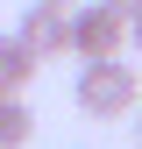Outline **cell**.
<instances>
[{
    "instance_id": "9c48e42d",
    "label": "cell",
    "mask_w": 142,
    "mask_h": 149,
    "mask_svg": "<svg viewBox=\"0 0 142 149\" xmlns=\"http://www.w3.org/2000/svg\"><path fill=\"white\" fill-rule=\"evenodd\" d=\"M135 85H142V71H135Z\"/></svg>"
},
{
    "instance_id": "52a82bcc",
    "label": "cell",
    "mask_w": 142,
    "mask_h": 149,
    "mask_svg": "<svg viewBox=\"0 0 142 149\" xmlns=\"http://www.w3.org/2000/svg\"><path fill=\"white\" fill-rule=\"evenodd\" d=\"M106 7H114V14H128V7H142V0H106Z\"/></svg>"
},
{
    "instance_id": "7a4b0ae2",
    "label": "cell",
    "mask_w": 142,
    "mask_h": 149,
    "mask_svg": "<svg viewBox=\"0 0 142 149\" xmlns=\"http://www.w3.org/2000/svg\"><path fill=\"white\" fill-rule=\"evenodd\" d=\"M64 50H71L78 64L121 57V14L106 7V0H78V7H64Z\"/></svg>"
},
{
    "instance_id": "3957f363",
    "label": "cell",
    "mask_w": 142,
    "mask_h": 149,
    "mask_svg": "<svg viewBox=\"0 0 142 149\" xmlns=\"http://www.w3.org/2000/svg\"><path fill=\"white\" fill-rule=\"evenodd\" d=\"M14 43L29 50L36 64H50V57H64V7H22V22L7 29Z\"/></svg>"
},
{
    "instance_id": "277c9868",
    "label": "cell",
    "mask_w": 142,
    "mask_h": 149,
    "mask_svg": "<svg viewBox=\"0 0 142 149\" xmlns=\"http://www.w3.org/2000/svg\"><path fill=\"white\" fill-rule=\"evenodd\" d=\"M29 142H36V114L22 92H7L0 100V149H29Z\"/></svg>"
},
{
    "instance_id": "30bf717a",
    "label": "cell",
    "mask_w": 142,
    "mask_h": 149,
    "mask_svg": "<svg viewBox=\"0 0 142 149\" xmlns=\"http://www.w3.org/2000/svg\"><path fill=\"white\" fill-rule=\"evenodd\" d=\"M0 100H7V92H0Z\"/></svg>"
},
{
    "instance_id": "5b68a950",
    "label": "cell",
    "mask_w": 142,
    "mask_h": 149,
    "mask_svg": "<svg viewBox=\"0 0 142 149\" xmlns=\"http://www.w3.org/2000/svg\"><path fill=\"white\" fill-rule=\"evenodd\" d=\"M29 78H36V57L14 43V36H0V92H22Z\"/></svg>"
},
{
    "instance_id": "ba28073f",
    "label": "cell",
    "mask_w": 142,
    "mask_h": 149,
    "mask_svg": "<svg viewBox=\"0 0 142 149\" xmlns=\"http://www.w3.org/2000/svg\"><path fill=\"white\" fill-rule=\"evenodd\" d=\"M36 7H78V0H36Z\"/></svg>"
},
{
    "instance_id": "6da1fadb",
    "label": "cell",
    "mask_w": 142,
    "mask_h": 149,
    "mask_svg": "<svg viewBox=\"0 0 142 149\" xmlns=\"http://www.w3.org/2000/svg\"><path fill=\"white\" fill-rule=\"evenodd\" d=\"M71 100H78V114H85V121H128L135 107H142L135 64H121V57H106V64H78Z\"/></svg>"
},
{
    "instance_id": "8992f818",
    "label": "cell",
    "mask_w": 142,
    "mask_h": 149,
    "mask_svg": "<svg viewBox=\"0 0 142 149\" xmlns=\"http://www.w3.org/2000/svg\"><path fill=\"white\" fill-rule=\"evenodd\" d=\"M121 43H135V50H142V7H128V14H121Z\"/></svg>"
}]
</instances>
